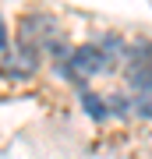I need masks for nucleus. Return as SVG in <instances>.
Masks as SVG:
<instances>
[{
  "label": "nucleus",
  "mask_w": 152,
  "mask_h": 159,
  "mask_svg": "<svg viewBox=\"0 0 152 159\" xmlns=\"http://www.w3.org/2000/svg\"><path fill=\"white\" fill-rule=\"evenodd\" d=\"M7 46V25H4V18H0V50Z\"/></svg>",
  "instance_id": "4"
},
{
  "label": "nucleus",
  "mask_w": 152,
  "mask_h": 159,
  "mask_svg": "<svg viewBox=\"0 0 152 159\" xmlns=\"http://www.w3.org/2000/svg\"><path fill=\"white\" fill-rule=\"evenodd\" d=\"M110 106H113V113H131V102L120 99V92H110Z\"/></svg>",
  "instance_id": "3"
},
{
  "label": "nucleus",
  "mask_w": 152,
  "mask_h": 159,
  "mask_svg": "<svg viewBox=\"0 0 152 159\" xmlns=\"http://www.w3.org/2000/svg\"><path fill=\"white\" fill-rule=\"evenodd\" d=\"M110 71V60L106 53L99 50V43H81L71 50V57L60 64V74L71 81H85V78H96V74Z\"/></svg>",
  "instance_id": "1"
},
{
  "label": "nucleus",
  "mask_w": 152,
  "mask_h": 159,
  "mask_svg": "<svg viewBox=\"0 0 152 159\" xmlns=\"http://www.w3.org/2000/svg\"><path fill=\"white\" fill-rule=\"evenodd\" d=\"M81 102H85V110H89L92 120H106V102H103L96 92H81Z\"/></svg>",
  "instance_id": "2"
}]
</instances>
